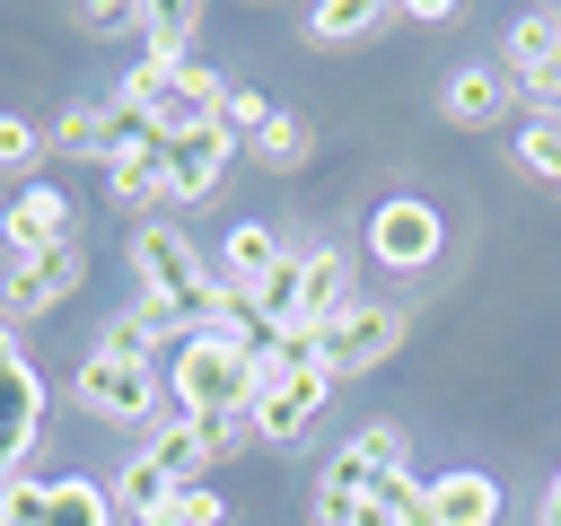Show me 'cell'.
<instances>
[{
    "label": "cell",
    "mask_w": 561,
    "mask_h": 526,
    "mask_svg": "<svg viewBox=\"0 0 561 526\" xmlns=\"http://www.w3.org/2000/svg\"><path fill=\"white\" fill-rule=\"evenodd\" d=\"M158 158H167L175 202H210V193H219V175H228V158H237V140H228L219 123H193V132H175Z\"/></svg>",
    "instance_id": "cell-11"
},
{
    "label": "cell",
    "mask_w": 561,
    "mask_h": 526,
    "mask_svg": "<svg viewBox=\"0 0 561 526\" xmlns=\"http://www.w3.org/2000/svg\"><path fill=\"white\" fill-rule=\"evenodd\" d=\"M79 281H88V254H79V245L35 254V263H0V316H9V324H35V316L70 307Z\"/></svg>",
    "instance_id": "cell-7"
},
{
    "label": "cell",
    "mask_w": 561,
    "mask_h": 526,
    "mask_svg": "<svg viewBox=\"0 0 561 526\" xmlns=\"http://www.w3.org/2000/svg\"><path fill=\"white\" fill-rule=\"evenodd\" d=\"M167 342H184V324H175L167 307H149V298H131V307H123V316L96 333V351H105V359H140V368H149Z\"/></svg>",
    "instance_id": "cell-17"
},
{
    "label": "cell",
    "mask_w": 561,
    "mask_h": 526,
    "mask_svg": "<svg viewBox=\"0 0 561 526\" xmlns=\"http://www.w3.org/2000/svg\"><path fill=\"white\" fill-rule=\"evenodd\" d=\"M53 149V123H26V114H0V175H26L35 158Z\"/></svg>",
    "instance_id": "cell-29"
},
{
    "label": "cell",
    "mask_w": 561,
    "mask_h": 526,
    "mask_svg": "<svg viewBox=\"0 0 561 526\" xmlns=\"http://www.w3.org/2000/svg\"><path fill=\"white\" fill-rule=\"evenodd\" d=\"M324 395H333V377H324V368L272 377V386L254 395V438H263V447H298V438L324 421Z\"/></svg>",
    "instance_id": "cell-8"
},
{
    "label": "cell",
    "mask_w": 561,
    "mask_h": 526,
    "mask_svg": "<svg viewBox=\"0 0 561 526\" xmlns=\"http://www.w3.org/2000/svg\"><path fill=\"white\" fill-rule=\"evenodd\" d=\"M351 307V263L333 254V245H316L307 254V298H298V324H333Z\"/></svg>",
    "instance_id": "cell-23"
},
{
    "label": "cell",
    "mask_w": 561,
    "mask_h": 526,
    "mask_svg": "<svg viewBox=\"0 0 561 526\" xmlns=\"http://www.w3.org/2000/svg\"><path fill=\"white\" fill-rule=\"evenodd\" d=\"M508 96H517V88H508V70H500V61H465V70L438 88V114H447L456 132H482V123H500V114H508Z\"/></svg>",
    "instance_id": "cell-14"
},
{
    "label": "cell",
    "mask_w": 561,
    "mask_h": 526,
    "mask_svg": "<svg viewBox=\"0 0 561 526\" xmlns=\"http://www.w3.org/2000/svg\"><path fill=\"white\" fill-rule=\"evenodd\" d=\"M0 245H9V263H35V254H61V245H79V202L61 193V184H18L9 202H0Z\"/></svg>",
    "instance_id": "cell-4"
},
{
    "label": "cell",
    "mask_w": 561,
    "mask_h": 526,
    "mask_svg": "<svg viewBox=\"0 0 561 526\" xmlns=\"http://www.w3.org/2000/svg\"><path fill=\"white\" fill-rule=\"evenodd\" d=\"M298 298H307V254H280V263L254 281V307H263L272 333H289V324H298Z\"/></svg>",
    "instance_id": "cell-25"
},
{
    "label": "cell",
    "mask_w": 561,
    "mask_h": 526,
    "mask_svg": "<svg viewBox=\"0 0 561 526\" xmlns=\"http://www.w3.org/2000/svg\"><path fill=\"white\" fill-rule=\"evenodd\" d=\"M105 193L131 210V228H149V219L175 202V184H167V158H158V149H149V158H114V167H105Z\"/></svg>",
    "instance_id": "cell-18"
},
{
    "label": "cell",
    "mask_w": 561,
    "mask_h": 526,
    "mask_svg": "<svg viewBox=\"0 0 561 526\" xmlns=\"http://www.w3.org/2000/svg\"><path fill=\"white\" fill-rule=\"evenodd\" d=\"M386 473H412V438H403L394 421H368L359 438H342V447L324 456V482H342V491H377Z\"/></svg>",
    "instance_id": "cell-10"
},
{
    "label": "cell",
    "mask_w": 561,
    "mask_h": 526,
    "mask_svg": "<svg viewBox=\"0 0 561 526\" xmlns=\"http://www.w3.org/2000/svg\"><path fill=\"white\" fill-rule=\"evenodd\" d=\"M438 245H447V219H438L421 193H386V202L368 210V263L421 272V263H438Z\"/></svg>",
    "instance_id": "cell-6"
},
{
    "label": "cell",
    "mask_w": 561,
    "mask_h": 526,
    "mask_svg": "<svg viewBox=\"0 0 561 526\" xmlns=\"http://www.w3.org/2000/svg\"><path fill=\"white\" fill-rule=\"evenodd\" d=\"M307 149H316V123H307V114H289V105H272V123L245 140V158H254L263 175H298V167H307Z\"/></svg>",
    "instance_id": "cell-20"
},
{
    "label": "cell",
    "mask_w": 561,
    "mask_h": 526,
    "mask_svg": "<svg viewBox=\"0 0 561 526\" xmlns=\"http://www.w3.org/2000/svg\"><path fill=\"white\" fill-rule=\"evenodd\" d=\"M280 254H289V245H280V228H263V219H237V228L219 237L210 272H219V289H254V281H263Z\"/></svg>",
    "instance_id": "cell-16"
},
{
    "label": "cell",
    "mask_w": 561,
    "mask_h": 526,
    "mask_svg": "<svg viewBox=\"0 0 561 526\" xmlns=\"http://www.w3.org/2000/svg\"><path fill=\"white\" fill-rule=\"evenodd\" d=\"M377 26H394V9H377V0H316L307 9V35L316 44H368Z\"/></svg>",
    "instance_id": "cell-22"
},
{
    "label": "cell",
    "mask_w": 561,
    "mask_h": 526,
    "mask_svg": "<svg viewBox=\"0 0 561 526\" xmlns=\"http://www.w3.org/2000/svg\"><path fill=\"white\" fill-rule=\"evenodd\" d=\"M131 456H149V465H158L175 491H184V482H210V456H202V421H184V412H158V421L140 430V447H131Z\"/></svg>",
    "instance_id": "cell-15"
},
{
    "label": "cell",
    "mask_w": 561,
    "mask_h": 526,
    "mask_svg": "<svg viewBox=\"0 0 561 526\" xmlns=\"http://www.w3.org/2000/svg\"><path fill=\"white\" fill-rule=\"evenodd\" d=\"M543 526H561V473L543 482Z\"/></svg>",
    "instance_id": "cell-37"
},
{
    "label": "cell",
    "mask_w": 561,
    "mask_h": 526,
    "mask_svg": "<svg viewBox=\"0 0 561 526\" xmlns=\"http://www.w3.org/2000/svg\"><path fill=\"white\" fill-rule=\"evenodd\" d=\"M0 526H44V482H0Z\"/></svg>",
    "instance_id": "cell-34"
},
{
    "label": "cell",
    "mask_w": 561,
    "mask_h": 526,
    "mask_svg": "<svg viewBox=\"0 0 561 526\" xmlns=\"http://www.w3.org/2000/svg\"><path fill=\"white\" fill-rule=\"evenodd\" d=\"M254 395H263L254 351H237V342H219V333H184V342H175V359H167V412L219 421V412H254Z\"/></svg>",
    "instance_id": "cell-2"
},
{
    "label": "cell",
    "mask_w": 561,
    "mask_h": 526,
    "mask_svg": "<svg viewBox=\"0 0 561 526\" xmlns=\"http://www.w3.org/2000/svg\"><path fill=\"white\" fill-rule=\"evenodd\" d=\"M18 359H26V351H18V324L0 316V368H18Z\"/></svg>",
    "instance_id": "cell-36"
},
{
    "label": "cell",
    "mask_w": 561,
    "mask_h": 526,
    "mask_svg": "<svg viewBox=\"0 0 561 526\" xmlns=\"http://www.w3.org/2000/svg\"><path fill=\"white\" fill-rule=\"evenodd\" d=\"M316 526H394V517H386L368 491H342V482L316 473Z\"/></svg>",
    "instance_id": "cell-28"
},
{
    "label": "cell",
    "mask_w": 561,
    "mask_h": 526,
    "mask_svg": "<svg viewBox=\"0 0 561 526\" xmlns=\"http://www.w3.org/2000/svg\"><path fill=\"white\" fill-rule=\"evenodd\" d=\"M44 526H114V491L88 473H53L44 482Z\"/></svg>",
    "instance_id": "cell-21"
},
{
    "label": "cell",
    "mask_w": 561,
    "mask_h": 526,
    "mask_svg": "<svg viewBox=\"0 0 561 526\" xmlns=\"http://www.w3.org/2000/svg\"><path fill=\"white\" fill-rule=\"evenodd\" d=\"M96 132H105V105H61V123H53V149H70V158H96Z\"/></svg>",
    "instance_id": "cell-32"
},
{
    "label": "cell",
    "mask_w": 561,
    "mask_h": 526,
    "mask_svg": "<svg viewBox=\"0 0 561 526\" xmlns=\"http://www.w3.org/2000/svg\"><path fill=\"white\" fill-rule=\"evenodd\" d=\"M131 105H149V123L175 140V132H193V123H219V105H228V79L210 70V61H184L175 79H158L149 96H131Z\"/></svg>",
    "instance_id": "cell-9"
},
{
    "label": "cell",
    "mask_w": 561,
    "mask_h": 526,
    "mask_svg": "<svg viewBox=\"0 0 561 526\" xmlns=\"http://www.w3.org/2000/svg\"><path fill=\"white\" fill-rule=\"evenodd\" d=\"M202 333H219V342H237V351H272V324H263V307H254V289H219L210 298V324Z\"/></svg>",
    "instance_id": "cell-24"
},
{
    "label": "cell",
    "mask_w": 561,
    "mask_h": 526,
    "mask_svg": "<svg viewBox=\"0 0 561 526\" xmlns=\"http://www.w3.org/2000/svg\"><path fill=\"white\" fill-rule=\"evenodd\" d=\"M167 500H175V482H167V473H158V465H149V456H131V465H123V473H114V508H131V517H140V526H149V517H158V508H167Z\"/></svg>",
    "instance_id": "cell-27"
},
{
    "label": "cell",
    "mask_w": 561,
    "mask_h": 526,
    "mask_svg": "<svg viewBox=\"0 0 561 526\" xmlns=\"http://www.w3.org/2000/svg\"><path fill=\"white\" fill-rule=\"evenodd\" d=\"M394 18H403V26H447V18H456V0H403Z\"/></svg>",
    "instance_id": "cell-35"
},
{
    "label": "cell",
    "mask_w": 561,
    "mask_h": 526,
    "mask_svg": "<svg viewBox=\"0 0 561 526\" xmlns=\"http://www.w3.org/2000/svg\"><path fill=\"white\" fill-rule=\"evenodd\" d=\"M237 447H254V412H219V421H202V456H210V465H228Z\"/></svg>",
    "instance_id": "cell-33"
},
{
    "label": "cell",
    "mask_w": 561,
    "mask_h": 526,
    "mask_svg": "<svg viewBox=\"0 0 561 526\" xmlns=\"http://www.w3.org/2000/svg\"><path fill=\"white\" fill-rule=\"evenodd\" d=\"M403 307H386V298H351L333 324H324V377L342 386V377H359V368H377V359H394L403 351Z\"/></svg>",
    "instance_id": "cell-5"
},
{
    "label": "cell",
    "mask_w": 561,
    "mask_h": 526,
    "mask_svg": "<svg viewBox=\"0 0 561 526\" xmlns=\"http://www.w3.org/2000/svg\"><path fill=\"white\" fill-rule=\"evenodd\" d=\"M508 158H517L535 184H552V193H561V123L526 114V123H517V140H508Z\"/></svg>",
    "instance_id": "cell-26"
},
{
    "label": "cell",
    "mask_w": 561,
    "mask_h": 526,
    "mask_svg": "<svg viewBox=\"0 0 561 526\" xmlns=\"http://www.w3.org/2000/svg\"><path fill=\"white\" fill-rule=\"evenodd\" d=\"M561 61V9H517L508 18V44H500V70L508 79H535Z\"/></svg>",
    "instance_id": "cell-19"
},
{
    "label": "cell",
    "mask_w": 561,
    "mask_h": 526,
    "mask_svg": "<svg viewBox=\"0 0 561 526\" xmlns=\"http://www.w3.org/2000/svg\"><path fill=\"white\" fill-rule=\"evenodd\" d=\"M123 263H131V289L149 298V307H167L184 333H202L210 324V298H219V272H210V254L175 228V219H149V228H131L123 237Z\"/></svg>",
    "instance_id": "cell-1"
},
{
    "label": "cell",
    "mask_w": 561,
    "mask_h": 526,
    "mask_svg": "<svg viewBox=\"0 0 561 526\" xmlns=\"http://www.w3.org/2000/svg\"><path fill=\"white\" fill-rule=\"evenodd\" d=\"M149 9H123V0H79L70 9V35H140Z\"/></svg>",
    "instance_id": "cell-31"
},
{
    "label": "cell",
    "mask_w": 561,
    "mask_h": 526,
    "mask_svg": "<svg viewBox=\"0 0 561 526\" xmlns=\"http://www.w3.org/2000/svg\"><path fill=\"white\" fill-rule=\"evenodd\" d=\"M149 526H228V500H219L210 482H184V491H175V500H167Z\"/></svg>",
    "instance_id": "cell-30"
},
{
    "label": "cell",
    "mask_w": 561,
    "mask_h": 526,
    "mask_svg": "<svg viewBox=\"0 0 561 526\" xmlns=\"http://www.w3.org/2000/svg\"><path fill=\"white\" fill-rule=\"evenodd\" d=\"M70 403H79L88 421H114V430H149V421L167 412V403H158V368H140V359H105V351L79 359Z\"/></svg>",
    "instance_id": "cell-3"
},
{
    "label": "cell",
    "mask_w": 561,
    "mask_h": 526,
    "mask_svg": "<svg viewBox=\"0 0 561 526\" xmlns=\"http://www.w3.org/2000/svg\"><path fill=\"white\" fill-rule=\"evenodd\" d=\"M35 438H44V377L18 359V368H0V482H18Z\"/></svg>",
    "instance_id": "cell-12"
},
{
    "label": "cell",
    "mask_w": 561,
    "mask_h": 526,
    "mask_svg": "<svg viewBox=\"0 0 561 526\" xmlns=\"http://www.w3.org/2000/svg\"><path fill=\"white\" fill-rule=\"evenodd\" d=\"M430 526H500V473L482 465L430 473Z\"/></svg>",
    "instance_id": "cell-13"
}]
</instances>
